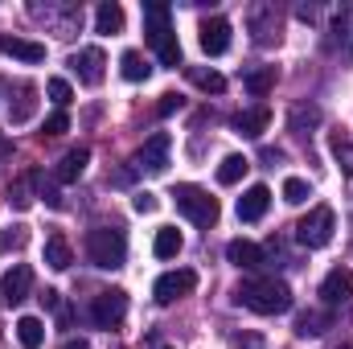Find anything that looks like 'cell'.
I'll list each match as a JSON object with an SVG mask.
<instances>
[{
	"instance_id": "1",
	"label": "cell",
	"mask_w": 353,
	"mask_h": 349,
	"mask_svg": "<svg viewBox=\"0 0 353 349\" xmlns=\"http://www.w3.org/2000/svg\"><path fill=\"white\" fill-rule=\"evenodd\" d=\"M239 300L259 317H279V312L292 308V288L275 275H251V279L239 283Z\"/></svg>"
},
{
	"instance_id": "2",
	"label": "cell",
	"mask_w": 353,
	"mask_h": 349,
	"mask_svg": "<svg viewBox=\"0 0 353 349\" xmlns=\"http://www.w3.org/2000/svg\"><path fill=\"white\" fill-rule=\"evenodd\" d=\"M144 25H148L144 33H148V46L157 50L161 66L176 70L181 66V46H176L173 25H169V4H144Z\"/></svg>"
},
{
	"instance_id": "3",
	"label": "cell",
	"mask_w": 353,
	"mask_h": 349,
	"mask_svg": "<svg viewBox=\"0 0 353 349\" xmlns=\"http://www.w3.org/2000/svg\"><path fill=\"white\" fill-rule=\"evenodd\" d=\"M87 259L99 271H115L128 263V239L119 226H94L87 235Z\"/></svg>"
},
{
	"instance_id": "4",
	"label": "cell",
	"mask_w": 353,
	"mask_h": 349,
	"mask_svg": "<svg viewBox=\"0 0 353 349\" xmlns=\"http://www.w3.org/2000/svg\"><path fill=\"white\" fill-rule=\"evenodd\" d=\"M333 230H337V214H333L329 206H312V210L296 222V239H300V247H308V251L329 247V243H333Z\"/></svg>"
},
{
	"instance_id": "5",
	"label": "cell",
	"mask_w": 353,
	"mask_h": 349,
	"mask_svg": "<svg viewBox=\"0 0 353 349\" xmlns=\"http://www.w3.org/2000/svg\"><path fill=\"white\" fill-rule=\"evenodd\" d=\"M173 197H176V210H181L189 222L205 226V230H210V226L218 222V214H222V210H218V197H210L201 185H176Z\"/></svg>"
},
{
	"instance_id": "6",
	"label": "cell",
	"mask_w": 353,
	"mask_h": 349,
	"mask_svg": "<svg viewBox=\"0 0 353 349\" xmlns=\"http://www.w3.org/2000/svg\"><path fill=\"white\" fill-rule=\"evenodd\" d=\"M29 12H33L37 21H46L58 37H70V33H79V25H83V8H79V4H29Z\"/></svg>"
},
{
	"instance_id": "7",
	"label": "cell",
	"mask_w": 353,
	"mask_h": 349,
	"mask_svg": "<svg viewBox=\"0 0 353 349\" xmlns=\"http://www.w3.org/2000/svg\"><path fill=\"white\" fill-rule=\"evenodd\" d=\"M123 317H128V296H123L119 288H111V292H99V296L90 300V321H94L99 329H115Z\"/></svg>"
},
{
	"instance_id": "8",
	"label": "cell",
	"mask_w": 353,
	"mask_h": 349,
	"mask_svg": "<svg viewBox=\"0 0 353 349\" xmlns=\"http://www.w3.org/2000/svg\"><path fill=\"white\" fill-rule=\"evenodd\" d=\"M193 288H197V271L181 267V271H165V275L152 283V296H157V304H173L181 296H189Z\"/></svg>"
},
{
	"instance_id": "9",
	"label": "cell",
	"mask_w": 353,
	"mask_h": 349,
	"mask_svg": "<svg viewBox=\"0 0 353 349\" xmlns=\"http://www.w3.org/2000/svg\"><path fill=\"white\" fill-rule=\"evenodd\" d=\"M247 25H251L255 46H275L279 41V8L275 4H251Z\"/></svg>"
},
{
	"instance_id": "10",
	"label": "cell",
	"mask_w": 353,
	"mask_h": 349,
	"mask_svg": "<svg viewBox=\"0 0 353 349\" xmlns=\"http://www.w3.org/2000/svg\"><path fill=\"white\" fill-rule=\"evenodd\" d=\"M169 152H173L169 132H157V136H148L144 148L136 152V169H144V173H165V169H169Z\"/></svg>"
},
{
	"instance_id": "11",
	"label": "cell",
	"mask_w": 353,
	"mask_h": 349,
	"mask_svg": "<svg viewBox=\"0 0 353 349\" xmlns=\"http://www.w3.org/2000/svg\"><path fill=\"white\" fill-rule=\"evenodd\" d=\"M201 37V50L210 54V58H222L226 50H230V21L226 17H210V21H201V29H197Z\"/></svg>"
},
{
	"instance_id": "12",
	"label": "cell",
	"mask_w": 353,
	"mask_h": 349,
	"mask_svg": "<svg viewBox=\"0 0 353 349\" xmlns=\"http://www.w3.org/2000/svg\"><path fill=\"white\" fill-rule=\"evenodd\" d=\"M29 288H33V271H29L25 263H12V267L0 275V300H4V304H21V300L29 296Z\"/></svg>"
},
{
	"instance_id": "13",
	"label": "cell",
	"mask_w": 353,
	"mask_h": 349,
	"mask_svg": "<svg viewBox=\"0 0 353 349\" xmlns=\"http://www.w3.org/2000/svg\"><path fill=\"white\" fill-rule=\"evenodd\" d=\"M70 66H74L79 83L99 87V83H103V66H107V58H103V50H99V46H87V50H79V54L70 58Z\"/></svg>"
},
{
	"instance_id": "14",
	"label": "cell",
	"mask_w": 353,
	"mask_h": 349,
	"mask_svg": "<svg viewBox=\"0 0 353 349\" xmlns=\"http://www.w3.org/2000/svg\"><path fill=\"white\" fill-rule=\"evenodd\" d=\"M33 111H37V87L33 83H17L12 87V103H8V123L21 128V123L33 119Z\"/></svg>"
},
{
	"instance_id": "15",
	"label": "cell",
	"mask_w": 353,
	"mask_h": 349,
	"mask_svg": "<svg viewBox=\"0 0 353 349\" xmlns=\"http://www.w3.org/2000/svg\"><path fill=\"white\" fill-rule=\"evenodd\" d=\"M353 296V271L350 267H333L325 279H321V300L325 304H345Z\"/></svg>"
},
{
	"instance_id": "16",
	"label": "cell",
	"mask_w": 353,
	"mask_h": 349,
	"mask_svg": "<svg viewBox=\"0 0 353 349\" xmlns=\"http://www.w3.org/2000/svg\"><path fill=\"white\" fill-rule=\"evenodd\" d=\"M226 259L234 263L239 271H259L267 263V251L259 247V243H247V239H234L230 247H226Z\"/></svg>"
},
{
	"instance_id": "17",
	"label": "cell",
	"mask_w": 353,
	"mask_h": 349,
	"mask_svg": "<svg viewBox=\"0 0 353 349\" xmlns=\"http://www.w3.org/2000/svg\"><path fill=\"white\" fill-rule=\"evenodd\" d=\"M0 54H8V58H17V62H46V46H41V41L12 37V33L0 37Z\"/></svg>"
},
{
	"instance_id": "18",
	"label": "cell",
	"mask_w": 353,
	"mask_h": 349,
	"mask_svg": "<svg viewBox=\"0 0 353 349\" xmlns=\"http://www.w3.org/2000/svg\"><path fill=\"white\" fill-rule=\"evenodd\" d=\"M267 206H271V189H267V185H251V189L239 197V218H243V222H259L267 214Z\"/></svg>"
},
{
	"instance_id": "19",
	"label": "cell",
	"mask_w": 353,
	"mask_h": 349,
	"mask_svg": "<svg viewBox=\"0 0 353 349\" xmlns=\"http://www.w3.org/2000/svg\"><path fill=\"white\" fill-rule=\"evenodd\" d=\"M267 128H271V111L267 107H251V111H239L234 115V132L247 136V140H259Z\"/></svg>"
},
{
	"instance_id": "20",
	"label": "cell",
	"mask_w": 353,
	"mask_h": 349,
	"mask_svg": "<svg viewBox=\"0 0 353 349\" xmlns=\"http://www.w3.org/2000/svg\"><path fill=\"white\" fill-rule=\"evenodd\" d=\"M74 263V251H70V243H66V235H50L46 239V267H54V271H66Z\"/></svg>"
},
{
	"instance_id": "21",
	"label": "cell",
	"mask_w": 353,
	"mask_h": 349,
	"mask_svg": "<svg viewBox=\"0 0 353 349\" xmlns=\"http://www.w3.org/2000/svg\"><path fill=\"white\" fill-rule=\"evenodd\" d=\"M87 161H90V152L87 148H70L62 161H58V169H54V177L62 181V185H70V181H79L83 177V169H87Z\"/></svg>"
},
{
	"instance_id": "22",
	"label": "cell",
	"mask_w": 353,
	"mask_h": 349,
	"mask_svg": "<svg viewBox=\"0 0 353 349\" xmlns=\"http://www.w3.org/2000/svg\"><path fill=\"white\" fill-rule=\"evenodd\" d=\"M181 247H185L181 230H176V226H161V230H157V243H152V255H157V259H176Z\"/></svg>"
},
{
	"instance_id": "23",
	"label": "cell",
	"mask_w": 353,
	"mask_h": 349,
	"mask_svg": "<svg viewBox=\"0 0 353 349\" xmlns=\"http://www.w3.org/2000/svg\"><path fill=\"white\" fill-rule=\"evenodd\" d=\"M33 189H37V169L25 177H17L12 185H8V206H17V210H29L33 206Z\"/></svg>"
},
{
	"instance_id": "24",
	"label": "cell",
	"mask_w": 353,
	"mask_h": 349,
	"mask_svg": "<svg viewBox=\"0 0 353 349\" xmlns=\"http://www.w3.org/2000/svg\"><path fill=\"white\" fill-rule=\"evenodd\" d=\"M94 29H99V33H123V8H119L115 0L99 4V8H94Z\"/></svg>"
},
{
	"instance_id": "25",
	"label": "cell",
	"mask_w": 353,
	"mask_h": 349,
	"mask_svg": "<svg viewBox=\"0 0 353 349\" xmlns=\"http://www.w3.org/2000/svg\"><path fill=\"white\" fill-rule=\"evenodd\" d=\"M17 341L25 349H41L46 346V325H41L37 317H21V321H17Z\"/></svg>"
},
{
	"instance_id": "26",
	"label": "cell",
	"mask_w": 353,
	"mask_h": 349,
	"mask_svg": "<svg viewBox=\"0 0 353 349\" xmlns=\"http://www.w3.org/2000/svg\"><path fill=\"white\" fill-rule=\"evenodd\" d=\"M333 46L341 54H353V8H341L333 21Z\"/></svg>"
},
{
	"instance_id": "27",
	"label": "cell",
	"mask_w": 353,
	"mask_h": 349,
	"mask_svg": "<svg viewBox=\"0 0 353 349\" xmlns=\"http://www.w3.org/2000/svg\"><path fill=\"white\" fill-rule=\"evenodd\" d=\"M247 169H251V161L247 157H222V165H218V185H239L243 177H247Z\"/></svg>"
},
{
	"instance_id": "28",
	"label": "cell",
	"mask_w": 353,
	"mask_h": 349,
	"mask_svg": "<svg viewBox=\"0 0 353 349\" xmlns=\"http://www.w3.org/2000/svg\"><path fill=\"white\" fill-rule=\"evenodd\" d=\"M119 74H123L128 83H144V79L152 74V66H148V62H144V58H140L136 50H128V54L119 58Z\"/></svg>"
},
{
	"instance_id": "29",
	"label": "cell",
	"mask_w": 353,
	"mask_h": 349,
	"mask_svg": "<svg viewBox=\"0 0 353 349\" xmlns=\"http://www.w3.org/2000/svg\"><path fill=\"white\" fill-rule=\"evenodd\" d=\"M329 329V312H300L296 317V333L300 337H321Z\"/></svg>"
},
{
	"instance_id": "30",
	"label": "cell",
	"mask_w": 353,
	"mask_h": 349,
	"mask_svg": "<svg viewBox=\"0 0 353 349\" xmlns=\"http://www.w3.org/2000/svg\"><path fill=\"white\" fill-rule=\"evenodd\" d=\"M308 197H312V185H308L304 177H288V181H283V201H288V206H304Z\"/></svg>"
},
{
	"instance_id": "31",
	"label": "cell",
	"mask_w": 353,
	"mask_h": 349,
	"mask_svg": "<svg viewBox=\"0 0 353 349\" xmlns=\"http://www.w3.org/2000/svg\"><path fill=\"white\" fill-rule=\"evenodd\" d=\"M189 79H193V87L210 90V94H222V90H226V79H222V74H214V70H201V66H189Z\"/></svg>"
},
{
	"instance_id": "32",
	"label": "cell",
	"mask_w": 353,
	"mask_h": 349,
	"mask_svg": "<svg viewBox=\"0 0 353 349\" xmlns=\"http://www.w3.org/2000/svg\"><path fill=\"white\" fill-rule=\"evenodd\" d=\"M243 83H247V90H251L255 99H263L267 90L275 87V70H271V66H263V70H251V74H247Z\"/></svg>"
},
{
	"instance_id": "33",
	"label": "cell",
	"mask_w": 353,
	"mask_h": 349,
	"mask_svg": "<svg viewBox=\"0 0 353 349\" xmlns=\"http://www.w3.org/2000/svg\"><path fill=\"white\" fill-rule=\"evenodd\" d=\"M50 99H54V103H58V111H66V107H70V99H74V90H70V83H66V79H50Z\"/></svg>"
},
{
	"instance_id": "34",
	"label": "cell",
	"mask_w": 353,
	"mask_h": 349,
	"mask_svg": "<svg viewBox=\"0 0 353 349\" xmlns=\"http://www.w3.org/2000/svg\"><path fill=\"white\" fill-rule=\"evenodd\" d=\"M333 157H337L341 173H350V177H353V144H345V140H333Z\"/></svg>"
},
{
	"instance_id": "35",
	"label": "cell",
	"mask_w": 353,
	"mask_h": 349,
	"mask_svg": "<svg viewBox=\"0 0 353 349\" xmlns=\"http://www.w3.org/2000/svg\"><path fill=\"white\" fill-rule=\"evenodd\" d=\"M62 132H70V115H66V111H54V115L46 119V136H62Z\"/></svg>"
},
{
	"instance_id": "36",
	"label": "cell",
	"mask_w": 353,
	"mask_h": 349,
	"mask_svg": "<svg viewBox=\"0 0 353 349\" xmlns=\"http://www.w3.org/2000/svg\"><path fill=\"white\" fill-rule=\"evenodd\" d=\"M157 206H161L157 193H136V197H132V210H136V214H157Z\"/></svg>"
},
{
	"instance_id": "37",
	"label": "cell",
	"mask_w": 353,
	"mask_h": 349,
	"mask_svg": "<svg viewBox=\"0 0 353 349\" xmlns=\"http://www.w3.org/2000/svg\"><path fill=\"white\" fill-rule=\"evenodd\" d=\"M21 243H25V230H0V255L8 247H21Z\"/></svg>"
},
{
	"instance_id": "38",
	"label": "cell",
	"mask_w": 353,
	"mask_h": 349,
	"mask_svg": "<svg viewBox=\"0 0 353 349\" xmlns=\"http://www.w3.org/2000/svg\"><path fill=\"white\" fill-rule=\"evenodd\" d=\"M157 111H161V115H173V111H181V94H161Z\"/></svg>"
},
{
	"instance_id": "39",
	"label": "cell",
	"mask_w": 353,
	"mask_h": 349,
	"mask_svg": "<svg viewBox=\"0 0 353 349\" xmlns=\"http://www.w3.org/2000/svg\"><path fill=\"white\" fill-rule=\"evenodd\" d=\"M296 12H300V21H316V4H300Z\"/></svg>"
},
{
	"instance_id": "40",
	"label": "cell",
	"mask_w": 353,
	"mask_h": 349,
	"mask_svg": "<svg viewBox=\"0 0 353 349\" xmlns=\"http://www.w3.org/2000/svg\"><path fill=\"white\" fill-rule=\"evenodd\" d=\"M8 157H12V140H8V136H0V165H4Z\"/></svg>"
},
{
	"instance_id": "41",
	"label": "cell",
	"mask_w": 353,
	"mask_h": 349,
	"mask_svg": "<svg viewBox=\"0 0 353 349\" xmlns=\"http://www.w3.org/2000/svg\"><path fill=\"white\" fill-rule=\"evenodd\" d=\"M62 349H90V346H87V341H83V337H70V341H66V346H62Z\"/></svg>"
}]
</instances>
